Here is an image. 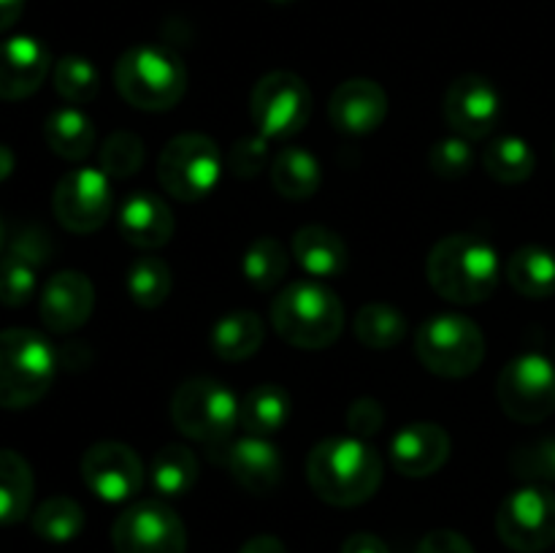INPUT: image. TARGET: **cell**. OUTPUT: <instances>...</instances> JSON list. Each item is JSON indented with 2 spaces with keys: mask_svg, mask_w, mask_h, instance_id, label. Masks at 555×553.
<instances>
[{
  "mask_svg": "<svg viewBox=\"0 0 555 553\" xmlns=\"http://www.w3.org/2000/svg\"><path fill=\"white\" fill-rule=\"evenodd\" d=\"M513 472L526 483H553L555 480V437H540L515 448Z\"/></svg>",
  "mask_w": 555,
  "mask_h": 553,
  "instance_id": "cell-38",
  "label": "cell"
},
{
  "mask_svg": "<svg viewBox=\"0 0 555 553\" xmlns=\"http://www.w3.org/2000/svg\"><path fill=\"white\" fill-rule=\"evenodd\" d=\"M328 117L341 133H374L388 117V92L374 79L341 81L328 101Z\"/></svg>",
  "mask_w": 555,
  "mask_h": 553,
  "instance_id": "cell-19",
  "label": "cell"
},
{
  "mask_svg": "<svg viewBox=\"0 0 555 553\" xmlns=\"http://www.w3.org/2000/svg\"><path fill=\"white\" fill-rule=\"evenodd\" d=\"M356 336L372 350H390L406 336V320L396 307L383 301L363 304L356 314Z\"/></svg>",
  "mask_w": 555,
  "mask_h": 553,
  "instance_id": "cell-31",
  "label": "cell"
},
{
  "mask_svg": "<svg viewBox=\"0 0 555 553\" xmlns=\"http://www.w3.org/2000/svg\"><path fill=\"white\" fill-rule=\"evenodd\" d=\"M507 280L520 296L551 298L555 293V253L537 244L515 249L507 260Z\"/></svg>",
  "mask_w": 555,
  "mask_h": 553,
  "instance_id": "cell-28",
  "label": "cell"
},
{
  "mask_svg": "<svg viewBox=\"0 0 555 553\" xmlns=\"http://www.w3.org/2000/svg\"><path fill=\"white\" fill-rule=\"evenodd\" d=\"M472 163H475V152H472L469 139L464 136H448L439 139L428 152V166L437 177L442 179H461L469 173Z\"/></svg>",
  "mask_w": 555,
  "mask_h": 553,
  "instance_id": "cell-39",
  "label": "cell"
},
{
  "mask_svg": "<svg viewBox=\"0 0 555 553\" xmlns=\"http://www.w3.org/2000/svg\"><path fill=\"white\" fill-rule=\"evenodd\" d=\"M341 553H390V551L377 535H369V531H356V535H350L345 540Z\"/></svg>",
  "mask_w": 555,
  "mask_h": 553,
  "instance_id": "cell-44",
  "label": "cell"
},
{
  "mask_svg": "<svg viewBox=\"0 0 555 553\" xmlns=\"http://www.w3.org/2000/svg\"><path fill=\"white\" fill-rule=\"evenodd\" d=\"M95 287L81 271H57L41 291V320L54 334H70L90 320Z\"/></svg>",
  "mask_w": 555,
  "mask_h": 553,
  "instance_id": "cell-17",
  "label": "cell"
},
{
  "mask_svg": "<svg viewBox=\"0 0 555 553\" xmlns=\"http://www.w3.org/2000/svg\"><path fill=\"white\" fill-rule=\"evenodd\" d=\"M293 401L282 385L263 383L258 388L249 390L238 407V423L247 434L255 437H271V434L282 432L291 417Z\"/></svg>",
  "mask_w": 555,
  "mask_h": 553,
  "instance_id": "cell-24",
  "label": "cell"
},
{
  "mask_svg": "<svg viewBox=\"0 0 555 553\" xmlns=\"http://www.w3.org/2000/svg\"><path fill=\"white\" fill-rule=\"evenodd\" d=\"M238 407L231 388L220 380H184L171 396V421L184 437L204 442L206 448L228 442L238 423Z\"/></svg>",
  "mask_w": 555,
  "mask_h": 553,
  "instance_id": "cell-6",
  "label": "cell"
},
{
  "mask_svg": "<svg viewBox=\"0 0 555 553\" xmlns=\"http://www.w3.org/2000/svg\"><path fill=\"white\" fill-rule=\"evenodd\" d=\"M171 209L163 198L146 190H135L119 206V233L139 249H160L173 236Z\"/></svg>",
  "mask_w": 555,
  "mask_h": 553,
  "instance_id": "cell-21",
  "label": "cell"
},
{
  "mask_svg": "<svg viewBox=\"0 0 555 553\" xmlns=\"http://www.w3.org/2000/svg\"><path fill=\"white\" fill-rule=\"evenodd\" d=\"M43 139L54 155L65 160H85L95 146V125L79 108H57L43 123Z\"/></svg>",
  "mask_w": 555,
  "mask_h": 553,
  "instance_id": "cell-26",
  "label": "cell"
},
{
  "mask_svg": "<svg viewBox=\"0 0 555 553\" xmlns=\"http://www.w3.org/2000/svg\"><path fill=\"white\" fill-rule=\"evenodd\" d=\"M38 266L22 255L9 253L0 260V304L5 307H25L36 296Z\"/></svg>",
  "mask_w": 555,
  "mask_h": 553,
  "instance_id": "cell-37",
  "label": "cell"
},
{
  "mask_svg": "<svg viewBox=\"0 0 555 553\" xmlns=\"http://www.w3.org/2000/svg\"><path fill=\"white\" fill-rule=\"evenodd\" d=\"M266 163H269V139H263L260 133L242 136L231 146V155H228V166L242 179L258 177L266 168Z\"/></svg>",
  "mask_w": 555,
  "mask_h": 553,
  "instance_id": "cell-40",
  "label": "cell"
},
{
  "mask_svg": "<svg viewBox=\"0 0 555 553\" xmlns=\"http://www.w3.org/2000/svg\"><path fill=\"white\" fill-rule=\"evenodd\" d=\"M496 396L513 421L542 423L555 412V366L540 352H524L502 369Z\"/></svg>",
  "mask_w": 555,
  "mask_h": 553,
  "instance_id": "cell-10",
  "label": "cell"
},
{
  "mask_svg": "<svg viewBox=\"0 0 555 553\" xmlns=\"http://www.w3.org/2000/svg\"><path fill=\"white\" fill-rule=\"evenodd\" d=\"M52 81L57 95H63L68 103H90L101 90V74L95 65L79 54H65L63 60L54 63Z\"/></svg>",
  "mask_w": 555,
  "mask_h": 553,
  "instance_id": "cell-35",
  "label": "cell"
},
{
  "mask_svg": "<svg viewBox=\"0 0 555 553\" xmlns=\"http://www.w3.org/2000/svg\"><path fill=\"white\" fill-rule=\"evenodd\" d=\"M11 171H14V152H11L5 144H0V182L9 179Z\"/></svg>",
  "mask_w": 555,
  "mask_h": 553,
  "instance_id": "cell-47",
  "label": "cell"
},
{
  "mask_svg": "<svg viewBox=\"0 0 555 553\" xmlns=\"http://www.w3.org/2000/svg\"><path fill=\"white\" fill-rule=\"evenodd\" d=\"M112 542L117 553H184L188 529L177 510L157 499H144L119 513Z\"/></svg>",
  "mask_w": 555,
  "mask_h": 553,
  "instance_id": "cell-12",
  "label": "cell"
},
{
  "mask_svg": "<svg viewBox=\"0 0 555 553\" xmlns=\"http://www.w3.org/2000/svg\"><path fill=\"white\" fill-rule=\"evenodd\" d=\"M33 470L16 450L0 448V526L20 524L33 504Z\"/></svg>",
  "mask_w": 555,
  "mask_h": 553,
  "instance_id": "cell-27",
  "label": "cell"
},
{
  "mask_svg": "<svg viewBox=\"0 0 555 553\" xmlns=\"http://www.w3.org/2000/svg\"><path fill=\"white\" fill-rule=\"evenodd\" d=\"M482 166L496 182L520 184L534 173L537 157L529 141L520 136H499L482 152Z\"/></svg>",
  "mask_w": 555,
  "mask_h": 553,
  "instance_id": "cell-30",
  "label": "cell"
},
{
  "mask_svg": "<svg viewBox=\"0 0 555 553\" xmlns=\"http://www.w3.org/2000/svg\"><path fill=\"white\" fill-rule=\"evenodd\" d=\"M271 184L291 201H307L323 184V168L312 152L301 146H285L271 163Z\"/></svg>",
  "mask_w": 555,
  "mask_h": 553,
  "instance_id": "cell-25",
  "label": "cell"
},
{
  "mask_svg": "<svg viewBox=\"0 0 555 553\" xmlns=\"http://www.w3.org/2000/svg\"><path fill=\"white\" fill-rule=\"evenodd\" d=\"M287 266H291V260H287L285 244L274 236L255 239L242 258L244 276L258 291H274L285 280Z\"/></svg>",
  "mask_w": 555,
  "mask_h": 553,
  "instance_id": "cell-34",
  "label": "cell"
},
{
  "mask_svg": "<svg viewBox=\"0 0 555 553\" xmlns=\"http://www.w3.org/2000/svg\"><path fill=\"white\" fill-rule=\"evenodd\" d=\"M415 553H475L472 542L453 529L428 531Z\"/></svg>",
  "mask_w": 555,
  "mask_h": 553,
  "instance_id": "cell-43",
  "label": "cell"
},
{
  "mask_svg": "<svg viewBox=\"0 0 555 553\" xmlns=\"http://www.w3.org/2000/svg\"><path fill=\"white\" fill-rule=\"evenodd\" d=\"M52 68L49 49L33 36L0 41V101H22L41 90Z\"/></svg>",
  "mask_w": 555,
  "mask_h": 553,
  "instance_id": "cell-18",
  "label": "cell"
},
{
  "mask_svg": "<svg viewBox=\"0 0 555 553\" xmlns=\"http://www.w3.org/2000/svg\"><path fill=\"white\" fill-rule=\"evenodd\" d=\"M222 157L217 141L204 133H179L163 146L157 157V179L163 190L182 204L206 198L217 188Z\"/></svg>",
  "mask_w": 555,
  "mask_h": 553,
  "instance_id": "cell-8",
  "label": "cell"
},
{
  "mask_svg": "<svg viewBox=\"0 0 555 553\" xmlns=\"http://www.w3.org/2000/svg\"><path fill=\"white\" fill-rule=\"evenodd\" d=\"M312 90L293 70L260 76L249 95V117L263 139H293L312 117Z\"/></svg>",
  "mask_w": 555,
  "mask_h": 553,
  "instance_id": "cell-9",
  "label": "cell"
},
{
  "mask_svg": "<svg viewBox=\"0 0 555 553\" xmlns=\"http://www.w3.org/2000/svg\"><path fill=\"white\" fill-rule=\"evenodd\" d=\"M496 531L507 548L518 553H540L555 542V493L551 488H518L496 513Z\"/></svg>",
  "mask_w": 555,
  "mask_h": 553,
  "instance_id": "cell-11",
  "label": "cell"
},
{
  "mask_svg": "<svg viewBox=\"0 0 555 553\" xmlns=\"http://www.w3.org/2000/svg\"><path fill=\"white\" fill-rule=\"evenodd\" d=\"M347 428H350L352 437H374V434H379V428H383L385 423V410L383 404H379L377 399H369V396H363V399H356L350 404V410H347Z\"/></svg>",
  "mask_w": 555,
  "mask_h": 553,
  "instance_id": "cell-41",
  "label": "cell"
},
{
  "mask_svg": "<svg viewBox=\"0 0 555 553\" xmlns=\"http://www.w3.org/2000/svg\"><path fill=\"white\" fill-rule=\"evenodd\" d=\"M502 98L491 79L480 74H464L444 92V119L455 136L464 139H486L499 123Z\"/></svg>",
  "mask_w": 555,
  "mask_h": 553,
  "instance_id": "cell-15",
  "label": "cell"
},
{
  "mask_svg": "<svg viewBox=\"0 0 555 553\" xmlns=\"http://www.w3.org/2000/svg\"><path fill=\"white\" fill-rule=\"evenodd\" d=\"M271 323L287 345L323 350L339 339L345 329V307L328 285L309 276L282 287L271 304Z\"/></svg>",
  "mask_w": 555,
  "mask_h": 553,
  "instance_id": "cell-3",
  "label": "cell"
},
{
  "mask_svg": "<svg viewBox=\"0 0 555 553\" xmlns=\"http://www.w3.org/2000/svg\"><path fill=\"white\" fill-rule=\"evenodd\" d=\"M150 483L160 497H184L198 483V459L188 445H163L150 461Z\"/></svg>",
  "mask_w": 555,
  "mask_h": 553,
  "instance_id": "cell-29",
  "label": "cell"
},
{
  "mask_svg": "<svg viewBox=\"0 0 555 553\" xmlns=\"http://www.w3.org/2000/svg\"><path fill=\"white\" fill-rule=\"evenodd\" d=\"M9 253L22 255V258H27L36 266H43L49 260V255H52V242H49V236L43 231L30 228V231H22L20 236L14 239Z\"/></svg>",
  "mask_w": 555,
  "mask_h": 553,
  "instance_id": "cell-42",
  "label": "cell"
},
{
  "mask_svg": "<svg viewBox=\"0 0 555 553\" xmlns=\"http://www.w3.org/2000/svg\"><path fill=\"white\" fill-rule=\"evenodd\" d=\"M22 11H25V0H0V33L16 25Z\"/></svg>",
  "mask_w": 555,
  "mask_h": 553,
  "instance_id": "cell-46",
  "label": "cell"
},
{
  "mask_svg": "<svg viewBox=\"0 0 555 553\" xmlns=\"http://www.w3.org/2000/svg\"><path fill=\"white\" fill-rule=\"evenodd\" d=\"M266 339L263 320L255 312L238 309V312L222 314L211 329V350L222 361H247L260 350Z\"/></svg>",
  "mask_w": 555,
  "mask_h": 553,
  "instance_id": "cell-23",
  "label": "cell"
},
{
  "mask_svg": "<svg viewBox=\"0 0 555 553\" xmlns=\"http://www.w3.org/2000/svg\"><path fill=\"white\" fill-rule=\"evenodd\" d=\"M383 455L361 437H328L309 450L307 477L312 491L334 507H358L383 483Z\"/></svg>",
  "mask_w": 555,
  "mask_h": 553,
  "instance_id": "cell-1",
  "label": "cell"
},
{
  "mask_svg": "<svg viewBox=\"0 0 555 553\" xmlns=\"http://www.w3.org/2000/svg\"><path fill=\"white\" fill-rule=\"evenodd\" d=\"M209 455L231 472L244 491L258 497H266L282 483V453L274 442H269V437L247 434L233 442L209 448Z\"/></svg>",
  "mask_w": 555,
  "mask_h": 553,
  "instance_id": "cell-16",
  "label": "cell"
},
{
  "mask_svg": "<svg viewBox=\"0 0 555 553\" xmlns=\"http://www.w3.org/2000/svg\"><path fill=\"white\" fill-rule=\"evenodd\" d=\"M428 285L453 304H480L499 285V253L475 233H453L434 244L426 260Z\"/></svg>",
  "mask_w": 555,
  "mask_h": 553,
  "instance_id": "cell-2",
  "label": "cell"
},
{
  "mask_svg": "<svg viewBox=\"0 0 555 553\" xmlns=\"http://www.w3.org/2000/svg\"><path fill=\"white\" fill-rule=\"evenodd\" d=\"M146 470L125 442H95L81 455V480L103 502H128L144 486Z\"/></svg>",
  "mask_w": 555,
  "mask_h": 553,
  "instance_id": "cell-14",
  "label": "cell"
},
{
  "mask_svg": "<svg viewBox=\"0 0 555 553\" xmlns=\"http://www.w3.org/2000/svg\"><path fill=\"white\" fill-rule=\"evenodd\" d=\"M114 85L133 108L168 112L188 90V68L171 49L141 43L119 54L114 65Z\"/></svg>",
  "mask_w": 555,
  "mask_h": 553,
  "instance_id": "cell-4",
  "label": "cell"
},
{
  "mask_svg": "<svg viewBox=\"0 0 555 553\" xmlns=\"http://www.w3.org/2000/svg\"><path fill=\"white\" fill-rule=\"evenodd\" d=\"M52 209L65 231H98L112 215V182L101 168H74L54 188Z\"/></svg>",
  "mask_w": 555,
  "mask_h": 553,
  "instance_id": "cell-13",
  "label": "cell"
},
{
  "mask_svg": "<svg viewBox=\"0 0 555 553\" xmlns=\"http://www.w3.org/2000/svg\"><path fill=\"white\" fill-rule=\"evenodd\" d=\"M415 352L437 377H469L486 358V336L466 314H437L417 329Z\"/></svg>",
  "mask_w": 555,
  "mask_h": 553,
  "instance_id": "cell-7",
  "label": "cell"
},
{
  "mask_svg": "<svg viewBox=\"0 0 555 553\" xmlns=\"http://www.w3.org/2000/svg\"><path fill=\"white\" fill-rule=\"evenodd\" d=\"M125 285H128L130 298L139 307L155 309L160 304H166V298L171 296L173 274L163 258H157V255H141V258H135L130 263L128 274H125Z\"/></svg>",
  "mask_w": 555,
  "mask_h": 553,
  "instance_id": "cell-32",
  "label": "cell"
},
{
  "mask_svg": "<svg viewBox=\"0 0 555 553\" xmlns=\"http://www.w3.org/2000/svg\"><path fill=\"white\" fill-rule=\"evenodd\" d=\"M5 242V226H3V217H0V247H3Z\"/></svg>",
  "mask_w": 555,
  "mask_h": 553,
  "instance_id": "cell-48",
  "label": "cell"
},
{
  "mask_svg": "<svg viewBox=\"0 0 555 553\" xmlns=\"http://www.w3.org/2000/svg\"><path fill=\"white\" fill-rule=\"evenodd\" d=\"M293 255L312 280H334L347 269V244L325 226H304L293 236Z\"/></svg>",
  "mask_w": 555,
  "mask_h": 553,
  "instance_id": "cell-22",
  "label": "cell"
},
{
  "mask_svg": "<svg viewBox=\"0 0 555 553\" xmlns=\"http://www.w3.org/2000/svg\"><path fill=\"white\" fill-rule=\"evenodd\" d=\"M271 3H280V5H285V3H291V0H271Z\"/></svg>",
  "mask_w": 555,
  "mask_h": 553,
  "instance_id": "cell-49",
  "label": "cell"
},
{
  "mask_svg": "<svg viewBox=\"0 0 555 553\" xmlns=\"http://www.w3.org/2000/svg\"><path fill=\"white\" fill-rule=\"evenodd\" d=\"M238 553H287L285 542L274 535H258V537H249Z\"/></svg>",
  "mask_w": 555,
  "mask_h": 553,
  "instance_id": "cell-45",
  "label": "cell"
},
{
  "mask_svg": "<svg viewBox=\"0 0 555 553\" xmlns=\"http://www.w3.org/2000/svg\"><path fill=\"white\" fill-rule=\"evenodd\" d=\"M57 356L47 336L30 329L0 331V407L27 410L47 396Z\"/></svg>",
  "mask_w": 555,
  "mask_h": 553,
  "instance_id": "cell-5",
  "label": "cell"
},
{
  "mask_svg": "<svg viewBox=\"0 0 555 553\" xmlns=\"http://www.w3.org/2000/svg\"><path fill=\"white\" fill-rule=\"evenodd\" d=\"M450 434L439 423H410L390 439V464L406 477H428L444 466Z\"/></svg>",
  "mask_w": 555,
  "mask_h": 553,
  "instance_id": "cell-20",
  "label": "cell"
},
{
  "mask_svg": "<svg viewBox=\"0 0 555 553\" xmlns=\"http://www.w3.org/2000/svg\"><path fill=\"white\" fill-rule=\"evenodd\" d=\"M33 531L47 542H70L85 529V510L70 497H49L30 518Z\"/></svg>",
  "mask_w": 555,
  "mask_h": 553,
  "instance_id": "cell-33",
  "label": "cell"
},
{
  "mask_svg": "<svg viewBox=\"0 0 555 553\" xmlns=\"http://www.w3.org/2000/svg\"><path fill=\"white\" fill-rule=\"evenodd\" d=\"M144 141L130 130H114L101 146V171L108 179H128L144 166Z\"/></svg>",
  "mask_w": 555,
  "mask_h": 553,
  "instance_id": "cell-36",
  "label": "cell"
}]
</instances>
